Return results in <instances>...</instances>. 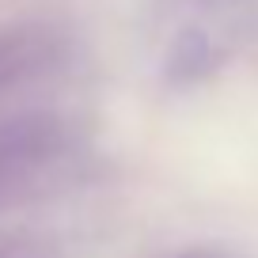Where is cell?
I'll use <instances>...</instances> for the list:
<instances>
[{"mask_svg":"<svg viewBox=\"0 0 258 258\" xmlns=\"http://www.w3.org/2000/svg\"><path fill=\"white\" fill-rule=\"evenodd\" d=\"M57 64L49 31H0V205L42 186L73 156V125L49 110H12V91L31 88Z\"/></svg>","mask_w":258,"mask_h":258,"instance_id":"obj_1","label":"cell"},{"mask_svg":"<svg viewBox=\"0 0 258 258\" xmlns=\"http://www.w3.org/2000/svg\"><path fill=\"white\" fill-rule=\"evenodd\" d=\"M258 34V0H182L171 31V61L178 73L209 69Z\"/></svg>","mask_w":258,"mask_h":258,"instance_id":"obj_2","label":"cell"},{"mask_svg":"<svg viewBox=\"0 0 258 258\" xmlns=\"http://www.w3.org/2000/svg\"><path fill=\"white\" fill-rule=\"evenodd\" d=\"M0 258H34L27 247H0Z\"/></svg>","mask_w":258,"mask_h":258,"instance_id":"obj_3","label":"cell"}]
</instances>
